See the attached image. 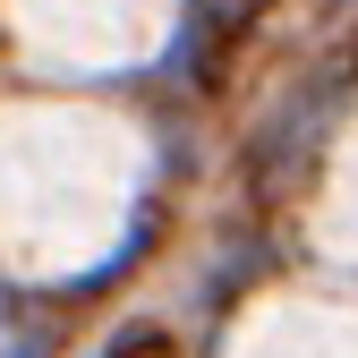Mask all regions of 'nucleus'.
<instances>
[{
  "instance_id": "f03ea898",
  "label": "nucleus",
  "mask_w": 358,
  "mask_h": 358,
  "mask_svg": "<svg viewBox=\"0 0 358 358\" xmlns=\"http://www.w3.org/2000/svg\"><path fill=\"white\" fill-rule=\"evenodd\" d=\"M34 69H137L171 34L179 0H0Z\"/></svg>"
},
{
  "instance_id": "f257e3e1",
  "label": "nucleus",
  "mask_w": 358,
  "mask_h": 358,
  "mask_svg": "<svg viewBox=\"0 0 358 358\" xmlns=\"http://www.w3.org/2000/svg\"><path fill=\"white\" fill-rule=\"evenodd\" d=\"M137 137L120 111H0V231L17 248H85L103 239L137 188Z\"/></svg>"
}]
</instances>
